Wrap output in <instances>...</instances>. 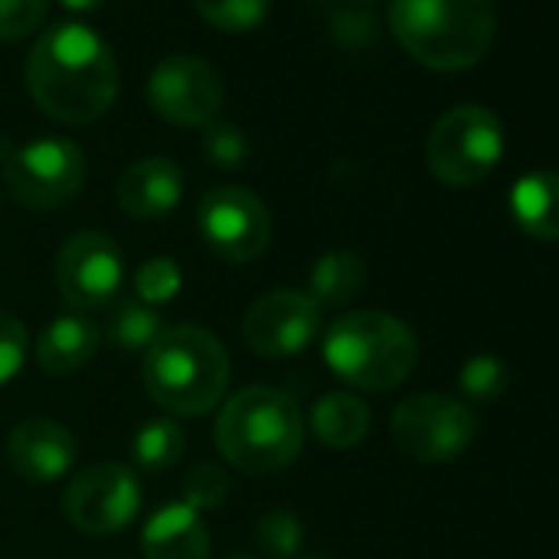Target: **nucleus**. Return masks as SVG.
<instances>
[{
    "instance_id": "1",
    "label": "nucleus",
    "mask_w": 559,
    "mask_h": 559,
    "mask_svg": "<svg viewBox=\"0 0 559 559\" xmlns=\"http://www.w3.org/2000/svg\"><path fill=\"white\" fill-rule=\"evenodd\" d=\"M27 86L50 119L67 126L96 122L119 96L116 53L93 27L63 21L34 44Z\"/></svg>"
},
{
    "instance_id": "2",
    "label": "nucleus",
    "mask_w": 559,
    "mask_h": 559,
    "mask_svg": "<svg viewBox=\"0 0 559 559\" xmlns=\"http://www.w3.org/2000/svg\"><path fill=\"white\" fill-rule=\"evenodd\" d=\"M389 27L402 50L435 73L477 67L497 34L493 0H392Z\"/></svg>"
},
{
    "instance_id": "3",
    "label": "nucleus",
    "mask_w": 559,
    "mask_h": 559,
    "mask_svg": "<svg viewBox=\"0 0 559 559\" xmlns=\"http://www.w3.org/2000/svg\"><path fill=\"white\" fill-rule=\"evenodd\" d=\"M142 382L155 405L178 418L211 412L230 382V359L217 336L201 326H168L148 346Z\"/></svg>"
},
{
    "instance_id": "4",
    "label": "nucleus",
    "mask_w": 559,
    "mask_h": 559,
    "mask_svg": "<svg viewBox=\"0 0 559 559\" xmlns=\"http://www.w3.org/2000/svg\"><path fill=\"white\" fill-rule=\"evenodd\" d=\"M304 428V415L287 392L250 385L224 402L214 441L227 464L247 474H270L300 454Z\"/></svg>"
},
{
    "instance_id": "5",
    "label": "nucleus",
    "mask_w": 559,
    "mask_h": 559,
    "mask_svg": "<svg viewBox=\"0 0 559 559\" xmlns=\"http://www.w3.org/2000/svg\"><path fill=\"white\" fill-rule=\"evenodd\" d=\"M323 356L343 382L385 392L408 379L418 362V343L402 320L379 310H362L330 326Z\"/></svg>"
},
{
    "instance_id": "6",
    "label": "nucleus",
    "mask_w": 559,
    "mask_h": 559,
    "mask_svg": "<svg viewBox=\"0 0 559 559\" xmlns=\"http://www.w3.org/2000/svg\"><path fill=\"white\" fill-rule=\"evenodd\" d=\"M503 155V126L484 106L448 109L428 135L425 158L438 181L471 188L484 181Z\"/></svg>"
},
{
    "instance_id": "7",
    "label": "nucleus",
    "mask_w": 559,
    "mask_h": 559,
    "mask_svg": "<svg viewBox=\"0 0 559 559\" xmlns=\"http://www.w3.org/2000/svg\"><path fill=\"white\" fill-rule=\"evenodd\" d=\"M474 435V412L451 395H412L392 412V438L399 451L425 464H448L461 457Z\"/></svg>"
},
{
    "instance_id": "8",
    "label": "nucleus",
    "mask_w": 559,
    "mask_h": 559,
    "mask_svg": "<svg viewBox=\"0 0 559 559\" xmlns=\"http://www.w3.org/2000/svg\"><path fill=\"white\" fill-rule=\"evenodd\" d=\"M4 181L24 207L50 211L80 194L86 181V158L70 139H37L8 158Z\"/></svg>"
},
{
    "instance_id": "9",
    "label": "nucleus",
    "mask_w": 559,
    "mask_h": 559,
    "mask_svg": "<svg viewBox=\"0 0 559 559\" xmlns=\"http://www.w3.org/2000/svg\"><path fill=\"white\" fill-rule=\"evenodd\" d=\"M142 507V487L132 467L103 461L86 471H80L67 493L63 510L70 523L90 536H109L126 530Z\"/></svg>"
},
{
    "instance_id": "10",
    "label": "nucleus",
    "mask_w": 559,
    "mask_h": 559,
    "mask_svg": "<svg viewBox=\"0 0 559 559\" xmlns=\"http://www.w3.org/2000/svg\"><path fill=\"white\" fill-rule=\"evenodd\" d=\"M198 230L221 260L250 263L270 243V211L253 191L221 185L198 201Z\"/></svg>"
},
{
    "instance_id": "11",
    "label": "nucleus",
    "mask_w": 559,
    "mask_h": 559,
    "mask_svg": "<svg viewBox=\"0 0 559 559\" xmlns=\"http://www.w3.org/2000/svg\"><path fill=\"white\" fill-rule=\"evenodd\" d=\"M152 109L171 126H207L224 103V83L217 70L191 53L165 57L148 80Z\"/></svg>"
},
{
    "instance_id": "12",
    "label": "nucleus",
    "mask_w": 559,
    "mask_h": 559,
    "mask_svg": "<svg viewBox=\"0 0 559 559\" xmlns=\"http://www.w3.org/2000/svg\"><path fill=\"white\" fill-rule=\"evenodd\" d=\"M320 304L304 290H273L243 317V343L266 359L300 356L320 336Z\"/></svg>"
},
{
    "instance_id": "13",
    "label": "nucleus",
    "mask_w": 559,
    "mask_h": 559,
    "mask_svg": "<svg viewBox=\"0 0 559 559\" xmlns=\"http://www.w3.org/2000/svg\"><path fill=\"white\" fill-rule=\"evenodd\" d=\"M57 287L76 310L109 307L122 287V253L99 230L73 234L57 257Z\"/></svg>"
},
{
    "instance_id": "14",
    "label": "nucleus",
    "mask_w": 559,
    "mask_h": 559,
    "mask_svg": "<svg viewBox=\"0 0 559 559\" xmlns=\"http://www.w3.org/2000/svg\"><path fill=\"white\" fill-rule=\"evenodd\" d=\"M8 461L17 477L31 484H53L67 477L76 464V441L73 435L50 418L21 421L8 438Z\"/></svg>"
},
{
    "instance_id": "15",
    "label": "nucleus",
    "mask_w": 559,
    "mask_h": 559,
    "mask_svg": "<svg viewBox=\"0 0 559 559\" xmlns=\"http://www.w3.org/2000/svg\"><path fill=\"white\" fill-rule=\"evenodd\" d=\"M181 168L171 158H142L135 165H129L119 178V204L129 217L135 221H155L165 217L178 207L181 201Z\"/></svg>"
},
{
    "instance_id": "16",
    "label": "nucleus",
    "mask_w": 559,
    "mask_h": 559,
    "mask_svg": "<svg viewBox=\"0 0 559 559\" xmlns=\"http://www.w3.org/2000/svg\"><path fill=\"white\" fill-rule=\"evenodd\" d=\"M142 556L145 559H207L211 536L198 510L185 500L165 503L152 513L142 533Z\"/></svg>"
},
{
    "instance_id": "17",
    "label": "nucleus",
    "mask_w": 559,
    "mask_h": 559,
    "mask_svg": "<svg viewBox=\"0 0 559 559\" xmlns=\"http://www.w3.org/2000/svg\"><path fill=\"white\" fill-rule=\"evenodd\" d=\"M99 343H103V330L90 317L67 313L40 333L37 362L50 376H73L99 353Z\"/></svg>"
},
{
    "instance_id": "18",
    "label": "nucleus",
    "mask_w": 559,
    "mask_h": 559,
    "mask_svg": "<svg viewBox=\"0 0 559 559\" xmlns=\"http://www.w3.org/2000/svg\"><path fill=\"white\" fill-rule=\"evenodd\" d=\"M513 221L523 234L556 243L559 240V171H530L510 191Z\"/></svg>"
},
{
    "instance_id": "19",
    "label": "nucleus",
    "mask_w": 559,
    "mask_h": 559,
    "mask_svg": "<svg viewBox=\"0 0 559 559\" xmlns=\"http://www.w3.org/2000/svg\"><path fill=\"white\" fill-rule=\"evenodd\" d=\"M369 425H372L369 405L359 395H349V392H330L310 412V431L330 451L356 448L369 435Z\"/></svg>"
},
{
    "instance_id": "20",
    "label": "nucleus",
    "mask_w": 559,
    "mask_h": 559,
    "mask_svg": "<svg viewBox=\"0 0 559 559\" xmlns=\"http://www.w3.org/2000/svg\"><path fill=\"white\" fill-rule=\"evenodd\" d=\"M366 260L353 250H333L313 263L310 273V297L323 307H346L366 290Z\"/></svg>"
},
{
    "instance_id": "21",
    "label": "nucleus",
    "mask_w": 559,
    "mask_h": 559,
    "mask_svg": "<svg viewBox=\"0 0 559 559\" xmlns=\"http://www.w3.org/2000/svg\"><path fill=\"white\" fill-rule=\"evenodd\" d=\"M162 320L152 307L139 300H116L106 323V340L122 353H148V346L162 336Z\"/></svg>"
},
{
    "instance_id": "22",
    "label": "nucleus",
    "mask_w": 559,
    "mask_h": 559,
    "mask_svg": "<svg viewBox=\"0 0 559 559\" xmlns=\"http://www.w3.org/2000/svg\"><path fill=\"white\" fill-rule=\"evenodd\" d=\"M185 428L175 418H152L132 438V457L145 474H162L181 461Z\"/></svg>"
},
{
    "instance_id": "23",
    "label": "nucleus",
    "mask_w": 559,
    "mask_h": 559,
    "mask_svg": "<svg viewBox=\"0 0 559 559\" xmlns=\"http://www.w3.org/2000/svg\"><path fill=\"white\" fill-rule=\"evenodd\" d=\"M253 539L266 559H294L304 546V523L290 510H270L257 520Z\"/></svg>"
},
{
    "instance_id": "24",
    "label": "nucleus",
    "mask_w": 559,
    "mask_h": 559,
    "mask_svg": "<svg viewBox=\"0 0 559 559\" xmlns=\"http://www.w3.org/2000/svg\"><path fill=\"white\" fill-rule=\"evenodd\" d=\"M194 8L211 27L224 34H243L266 21L270 0H194Z\"/></svg>"
},
{
    "instance_id": "25",
    "label": "nucleus",
    "mask_w": 559,
    "mask_h": 559,
    "mask_svg": "<svg viewBox=\"0 0 559 559\" xmlns=\"http://www.w3.org/2000/svg\"><path fill=\"white\" fill-rule=\"evenodd\" d=\"M135 300L145 307H162L171 304L181 290V270L171 257H152L139 266L135 273Z\"/></svg>"
},
{
    "instance_id": "26",
    "label": "nucleus",
    "mask_w": 559,
    "mask_h": 559,
    "mask_svg": "<svg viewBox=\"0 0 559 559\" xmlns=\"http://www.w3.org/2000/svg\"><path fill=\"white\" fill-rule=\"evenodd\" d=\"M507 382H510L507 379V366L500 359H493V356H474V359H467L464 369H461V379H457L464 399H471L477 405L497 402L507 392Z\"/></svg>"
},
{
    "instance_id": "27",
    "label": "nucleus",
    "mask_w": 559,
    "mask_h": 559,
    "mask_svg": "<svg viewBox=\"0 0 559 559\" xmlns=\"http://www.w3.org/2000/svg\"><path fill=\"white\" fill-rule=\"evenodd\" d=\"M201 148H204V158L217 168H240L247 158H250V142L247 135L224 122V119H214L204 126V135H201Z\"/></svg>"
},
{
    "instance_id": "28",
    "label": "nucleus",
    "mask_w": 559,
    "mask_h": 559,
    "mask_svg": "<svg viewBox=\"0 0 559 559\" xmlns=\"http://www.w3.org/2000/svg\"><path fill=\"white\" fill-rule=\"evenodd\" d=\"M227 474L217 467V464H207V461H201V464H194L191 471H188V477H185V484H181V490H185V503L191 507V510H214V507H221L224 500H227Z\"/></svg>"
},
{
    "instance_id": "29",
    "label": "nucleus",
    "mask_w": 559,
    "mask_h": 559,
    "mask_svg": "<svg viewBox=\"0 0 559 559\" xmlns=\"http://www.w3.org/2000/svg\"><path fill=\"white\" fill-rule=\"evenodd\" d=\"M50 11V0H0V40L31 37Z\"/></svg>"
},
{
    "instance_id": "30",
    "label": "nucleus",
    "mask_w": 559,
    "mask_h": 559,
    "mask_svg": "<svg viewBox=\"0 0 559 559\" xmlns=\"http://www.w3.org/2000/svg\"><path fill=\"white\" fill-rule=\"evenodd\" d=\"M27 359V330L14 313H0V385H8Z\"/></svg>"
},
{
    "instance_id": "31",
    "label": "nucleus",
    "mask_w": 559,
    "mask_h": 559,
    "mask_svg": "<svg viewBox=\"0 0 559 559\" xmlns=\"http://www.w3.org/2000/svg\"><path fill=\"white\" fill-rule=\"evenodd\" d=\"M60 4L73 14H86V11H96L103 0H60Z\"/></svg>"
},
{
    "instance_id": "32",
    "label": "nucleus",
    "mask_w": 559,
    "mask_h": 559,
    "mask_svg": "<svg viewBox=\"0 0 559 559\" xmlns=\"http://www.w3.org/2000/svg\"><path fill=\"white\" fill-rule=\"evenodd\" d=\"M227 559H257V556H227Z\"/></svg>"
},
{
    "instance_id": "33",
    "label": "nucleus",
    "mask_w": 559,
    "mask_h": 559,
    "mask_svg": "<svg viewBox=\"0 0 559 559\" xmlns=\"http://www.w3.org/2000/svg\"><path fill=\"white\" fill-rule=\"evenodd\" d=\"M304 559H323V556H304Z\"/></svg>"
}]
</instances>
